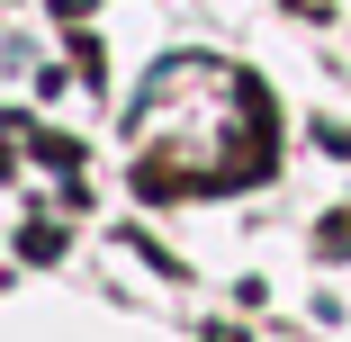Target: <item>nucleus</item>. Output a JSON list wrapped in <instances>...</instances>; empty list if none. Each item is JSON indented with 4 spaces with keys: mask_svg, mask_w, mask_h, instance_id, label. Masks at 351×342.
I'll return each instance as SVG.
<instances>
[{
    "mask_svg": "<svg viewBox=\"0 0 351 342\" xmlns=\"http://www.w3.org/2000/svg\"><path fill=\"white\" fill-rule=\"evenodd\" d=\"M261 171V99L207 54H171L135 99V180L145 189H226Z\"/></svg>",
    "mask_w": 351,
    "mask_h": 342,
    "instance_id": "f257e3e1",
    "label": "nucleus"
},
{
    "mask_svg": "<svg viewBox=\"0 0 351 342\" xmlns=\"http://www.w3.org/2000/svg\"><path fill=\"white\" fill-rule=\"evenodd\" d=\"M54 10H63V19H82V10H90V0H54Z\"/></svg>",
    "mask_w": 351,
    "mask_h": 342,
    "instance_id": "f03ea898",
    "label": "nucleus"
}]
</instances>
